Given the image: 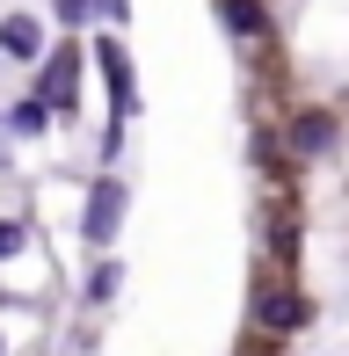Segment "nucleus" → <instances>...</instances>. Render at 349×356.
Instances as JSON below:
<instances>
[{
    "instance_id": "nucleus-5",
    "label": "nucleus",
    "mask_w": 349,
    "mask_h": 356,
    "mask_svg": "<svg viewBox=\"0 0 349 356\" xmlns=\"http://www.w3.org/2000/svg\"><path fill=\"white\" fill-rule=\"evenodd\" d=\"M117 218H124V182H95V197H88V240L95 248L117 233Z\"/></svg>"
},
{
    "instance_id": "nucleus-8",
    "label": "nucleus",
    "mask_w": 349,
    "mask_h": 356,
    "mask_svg": "<svg viewBox=\"0 0 349 356\" xmlns=\"http://www.w3.org/2000/svg\"><path fill=\"white\" fill-rule=\"evenodd\" d=\"M327 138H335V124H327V117H298V145H306V153H320Z\"/></svg>"
},
{
    "instance_id": "nucleus-1",
    "label": "nucleus",
    "mask_w": 349,
    "mask_h": 356,
    "mask_svg": "<svg viewBox=\"0 0 349 356\" xmlns=\"http://www.w3.org/2000/svg\"><path fill=\"white\" fill-rule=\"evenodd\" d=\"M306 320H313L306 291H255V327L262 334H298Z\"/></svg>"
},
{
    "instance_id": "nucleus-9",
    "label": "nucleus",
    "mask_w": 349,
    "mask_h": 356,
    "mask_svg": "<svg viewBox=\"0 0 349 356\" xmlns=\"http://www.w3.org/2000/svg\"><path fill=\"white\" fill-rule=\"evenodd\" d=\"M22 248H29V225H22V218H0V262L22 254Z\"/></svg>"
},
{
    "instance_id": "nucleus-6",
    "label": "nucleus",
    "mask_w": 349,
    "mask_h": 356,
    "mask_svg": "<svg viewBox=\"0 0 349 356\" xmlns=\"http://www.w3.org/2000/svg\"><path fill=\"white\" fill-rule=\"evenodd\" d=\"M226 22L241 29V37H262V29H269V15H262V0H226Z\"/></svg>"
},
{
    "instance_id": "nucleus-7",
    "label": "nucleus",
    "mask_w": 349,
    "mask_h": 356,
    "mask_svg": "<svg viewBox=\"0 0 349 356\" xmlns=\"http://www.w3.org/2000/svg\"><path fill=\"white\" fill-rule=\"evenodd\" d=\"M8 124H15V131H22V138H37L44 124H51V109H44V102H22V109H15Z\"/></svg>"
},
{
    "instance_id": "nucleus-4",
    "label": "nucleus",
    "mask_w": 349,
    "mask_h": 356,
    "mask_svg": "<svg viewBox=\"0 0 349 356\" xmlns=\"http://www.w3.org/2000/svg\"><path fill=\"white\" fill-rule=\"evenodd\" d=\"M0 51L22 58V66L44 58V22H37V15H0Z\"/></svg>"
},
{
    "instance_id": "nucleus-3",
    "label": "nucleus",
    "mask_w": 349,
    "mask_h": 356,
    "mask_svg": "<svg viewBox=\"0 0 349 356\" xmlns=\"http://www.w3.org/2000/svg\"><path fill=\"white\" fill-rule=\"evenodd\" d=\"M102 73H109V109H117V117H131V102H138V88H131V58H124V44L117 37H102Z\"/></svg>"
},
{
    "instance_id": "nucleus-2",
    "label": "nucleus",
    "mask_w": 349,
    "mask_h": 356,
    "mask_svg": "<svg viewBox=\"0 0 349 356\" xmlns=\"http://www.w3.org/2000/svg\"><path fill=\"white\" fill-rule=\"evenodd\" d=\"M37 102H44V109H58V117H73V102H81V58H73V51H58L51 66H44Z\"/></svg>"
}]
</instances>
